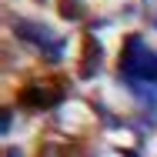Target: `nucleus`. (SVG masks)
Here are the masks:
<instances>
[{"mask_svg":"<svg viewBox=\"0 0 157 157\" xmlns=\"http://www.w3.org/2000/svg\"><path fill=\"white\" fill-rule=\"evenodd\" d=\"M121 74L124 80L134 84H157V50H151L144 44V37L130 33L124 40V50H121Z\"/></svg>","mask_w":157,"mask_h":157,"instance_id":"1","label":"nucleus"},{"mask_svg":"<svg viewBox=\"0 0 157 157\" xmlns=\"http://www.w3.org/2000/svg\"><path fill=\"white\" fill-rule=\"evenodd\" d=\"M67 94L60 80H30L27 87H20V104L30 107V110H47V107H57Z\"/></svg>","mask_w":157,"mask_h":157,"instance_id":"3","label":"nucleus"},{"mask_svg":"<svg viewBox=\"0 0 157 157\" xmlns=\"http://www.w3.org/2000/svg\"><path fill=\"white\" fill-rule=\"evenodd\" d=\"M94 63H100V44L87 40V57H84V63H80V77H90Z\"/></svg>","mask_w":157,"mask_h":157,"instance_id":"4","label":"nucleus"},{"mask_svg":"<svg viewBox=\"0 0 157 157\" xmlns=\"http://www.w3.org/2000/svg\"><path fill=\"white\" fill-rule=\"evenodd\" d=\"M13 33H17L20 40L33 44V47H37L40 54H47L50 60H57L63 54V47H67L63 37H57L50 27H44V24H37V20H17V24H13Z\"/></svg>","mask_w":157,"mask_h":157,"instance_id":"2","label":"nucleus"}]
</instances>
